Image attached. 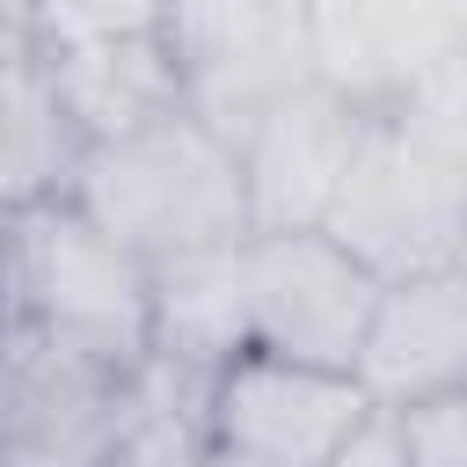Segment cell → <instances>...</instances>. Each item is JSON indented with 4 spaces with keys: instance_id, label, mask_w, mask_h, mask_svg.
Listing matches in <instances>:
<instances>
[{
    "instance_id": "d6986e66",
    "label": "cell",
    "mask_w": 467,
    "mask_h": 467,
    "mask_svg": "<svg viewBox=\"0 0 467 467\" xmlns=\"http://www.w3.org/2000/svg\"><path fill=\"white\" fill-rule=\"evenodd\" d=\"M7 248H15V219H0V285H7Z\"/></svg>"
},
{
    "instance_id": "44dd1931",
    "label": "cell",
    "mask_w": 467,
    "mask_h": 467,
    "mask_svg": "<svg viewBox=\"0 0 467 467\" xmlns=\"http://www.w3.org/2000/svg\"><path fill=\"white\" fill-rule=\"evenodd\" d=\"M0 467H15V460H0Z\"/></svg>"
},
{
    "instance_id": "8992f818",
    "label": "cell",
    "mask_w": 467,
    "mask_h": 467,
    "mask_svg": "<svg viewBox=\"0 0 467 467\" xmlns=\"http://www.w3.org/2000/svg\"><path fill=\"white\" fill-rule=\"evenodd\" d=\"M168 44L182 58L190 117L226 139H241L277 95L314 80L299 0H182Z\"/></svg>"
},
{
    "instance_id": "30bf717a",
    "label": "cell",
    "mask_w": 467,
    "mask_h": 467,
    "mask_svg": "<svg viewBox=\"0 0 467 467\" xmlns=\"http://www.w3.org/2000/svg\"><path fill=\"white\" fill-rule=\"evenodd\" d=\"M80 139L88 146H109V139H131L175 109H190L182 95V58L168 36H102V44H36Z\"/></svg>"
},
{
    "instance_id": "9c48e42d",
    "label": "cell",
    "mask_w": 467,
    "mask_h": 467,
    "mask_svg": "<svg viewBox=\"0 0 467 467\" xmlns=\"http://www.w3.org/2000/svg\"><path fill=\"white\" fill-rule=\"evenodd\" d=\"M350 372L372 409H409L423 394L467 387V255L387 277Z\"/></svg>"
},
{
    "instance_id": "e0dca14e",
    "label": "cell",
    "mask_w": 467,
    "mask_h": 467,
    "mask_svg": "<svg viewBox=\"0 0 467 467\" xmlns=\"http://www.w3.org/2000/svg\"><path fill=\"white\" fill-rule=\"evenodd\" d=\"M22 36H29V29H22V7H0V58H7Z\"/></svg>"
},
{
    "instance_id": "7a4b0ae2",
    "label": "cell",
    "mask_w": 467,
    "mask_h": 467,
    "mask_svg": "<svg viewBox=\"0 0 467 467\" xmlns=\"http://www.w3.org/2000/svg\"><path fill=\"white\" fill-rule=\"evenodd\" d=\"M7 299L44 350L117 387H131L153 358V270L73 204H44L15 219Z\"/></svg>"
},
{
    "instance_id": "277c9868",
    "label": "cell",
    "mask_w": 467,
    "mask_h": 467,
    "mask_svg": "<svg viewBox=\"0 0 467 467\" xmlns=\"http://www.w3.org/2000/svg\"><path fill=\"white\" fill-rule=\"evenodd\" d=\"M379 277L321 226L248 234V350L350 372L372 328Z\"/></svg>"
},
{
    "instance_id": "52a82bcc",
    "label": "cell",
    "mask_w": 467,
    "mask_h": 467,
    "mask_svg": "<svg viewBox=\"0 0 467 467\" xmlns=\"http://www.w3.org/2000/svg\"><path fill=\"white\" fill-rule=\"evenodd\" d=\"M299 29L314 80L379 117L467 44V0H299Z\"/></svg>"
},
{
    "instance_id": "2e32d148",
    "label": "cell",
    "mask_w": 467,
    "mask_h": 467,
    "mask_svg": "<svg viewBox=\"0 0 467 467\" xmlns=\"http://www.w3.org/2000/svg\"><path fill=\"white\" fill-rule=\"evenodd\" d=\"M328 467H409V460H401V438H394V423H387V409H379V416H372Z\"/></svg>"
},
{
    "instance_id": "ac0fdd59",
    "label": "cell",
    "mask_w": 467,
    "mask_h": 467,
    "mask_svg": "<svg viewBox=\"0 0 467 467\" xmlns=\"http://www.w3.org/2000/svg\"><path fill=\"white\" fill-rule=\"evenodd\" d=\"M190 467H255V460H241V452H219V445H204Z\"/></svg>"
},
{
    "instance_id": "7c38bea8",
    "label": "cell",
    "mask_w": 467,
    "mask_h": 467,
    "mask_svg": "<svg viewBox=\"0 0 467 467\" xmlns=\"http://www.w3.org/2000/svg\"><path fill=\"white\" fill-rule=\"evenodd\" d=\"M248 350V241L153 263V365L212 379Z\"/></svg>"
},
{
    "instance_id": "5b68a950",
    "label": "cell",
    "mask_w": 467,
    "mask_h": 467,
    "mask_svg": "<svg viewBox=\"0 0 467 467\" xmlns=\"http://www.w3.org/2000/svg\"><path fill=\"white\" fill-rule=\"evenodd\" d=\"M372 416L379 409L358 372L292 365L270 350H241L204 387V445L241 452L255 467H328Z\"/></svg>"
},
{
    "instance_id": "5bb4252c",
    "label": "cell",
    "mask_w": 467,
    "mask_h": 467,
    "mask_svg": "<svg viewBox=\"0 0 467 467\" xmlns=\"http://www.w3.org/2000/svg\"><path fill=\"white\" fill-rule=\"evenodd\" d=\"M394 131H409L423 153H438L445 168H460L467 175V44L452 51V58H438L394 109H379Z\"/></svg>"
},
{
    "instance_id": "ffe728a7",
    "label": "cell",
    "mask_w": 467,
    "mask_h": 467,
    "mask_svg": "<svg viewBox=\"0 0 467 467\" xmlns=\"http://www.w3.org/2000/svg\"><path fill=\"white\" fill-rule=\"evenodd\" d=\"M102 467H124V460H102Z\"/></svg>"
},
{
    "instance_id": "ba28073f",
    "label": "cell",
    "mask_w": 467,
    "mask_h": 467,
    "mask_svg": "<svg viewBox=\"0 0 467 467\" xmlns=\"http://www.w3.org/2000/svg\"><path fill=\"white\" fill-rule=\"evenodd\" d=\"M365 109L343 102L321 80H299L292 95H277L241 139V190H248V234H292V226H321L343 168L365 139Z\"/></svg>"
},
{
    "instance_id": "9a60e30c",
    "label": "cell",
    "mask_w": 467,
    "mask_h": 467,
    "mask_svg": "<svg viewBox=\"0 0 467 467\" xmlns=\"http://www.w3.org/2000/svg\"><path fill=\"white\" fill-rule=\"evenodd\" d=\"M409 467H467V387L423 394L409 409H387Z\"/></svg>"
},
{
    "instance_id": "3957f363",
    "label": "cell",
    "mask_w": 467,
    "mask_h": 467,
    "mask_svg": "<svg viewBox=\"0 0 467 467\" xmlns=\"http://www.w3.org/2000/svg\"><path fill=\"white\" fill-rule=\"evenodd\" d=\"M321 234H336L379 285L409 277V270L460 263L467 255V175L445 168L438 153H423L387 117H372Z\"/></svg>"
},
{
    "instance_id": "6da1fadb",
    "label": "cell",
    "mask_w": 467,
    "mask_h": 467,
    "mask_svg": "<svg viewBox=\"0 0 467 467\" xmlns=\"http://www.w3.org/2000/svg\"><path fill=\"white\" fill-rule=\"evenodd\" d=\"M73 212H88L117 248H131L146 270L248 241V190H241V153L226 131L204 117L175 109L131 139L88 146L73 175Z\"/></svg>"
},
{
    "instance_id": "8fae6325",
    "label": "cell",
    "mask_w": 467,
    "mask_h": 467,
    "mask_svg": "<svg viewBox=\"0 0 467 467\" xmlns=\"http://www.w3.org/2000/svg\"><path fill=\"white\" fill-rule=\"evenodd\" d=\"M80 161H88V139L58 95L44 51L22 36L0 58V219H29L44 204H66Z\"/></svg>"
},
{
    "instance_id": "4fadbf2b",
    "label": "cell",
    "mask_w": 467,
    "mask_h": 467,
    "mask_svg": "<svg viewBox=\"0 0 467 467\" xmlns=\"http://www.w3.org/2000/svg\"><path fill=\"white\" fill-rule=\"evenodd\" d=\"M29 44H102V36H168L182 0H15Z\"/></svg>"
}]
</instances>
